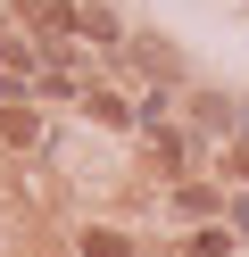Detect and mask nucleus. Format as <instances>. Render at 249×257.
I'll return each instance as SVG.
<instances>
[{"label":"nucleus","instance_id":"f257e3e1","mask_svg":"<svg viewBox=\"0 0 249 257\" xmlns=\"http://www.w3.org/2000/svg\"><path fill=\"white\" fill-rule=\"evenodd\" d=\"M92 257H125V240H116V232H92Z\"/></svg>","mask_w":249,"mask_h":257}]
</instances>
